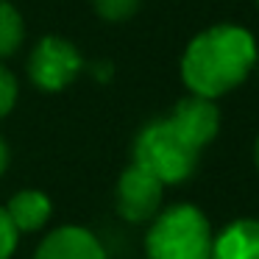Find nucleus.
<instances>
[{"label":"nucleus","instance_id":"obj_3","mask_svg":"<svg viewBox=\"0 0 259 259\" xmlns=\"http://www.w3.org/2000/svg\"><path fill=\"white\" fill-rule=\"evenodd\" d=\"M198 148L179 134L170 117L151 120L134 137V162L145 164L162 184L187 181L198 167Z\"/></svg>","mask_w":259,"mask_h":259},{"label":"nucleus","instance_id":"obj_9","mask_svg":"<svg viewBox=\"0 0 259 259\" xmlns=\"http://www.w3.org/2000/svg\"><path fill=\"white\" fill-rule=\"evenodd\" d=\"M6 214L12 218L14 229L20 234L23 231H39L48 223V218L53 214V203L39 190H20L6 203Z\"/></svg>","mask_w":259,"mask_h":259},{"label":"nucleus","instance_id":"obj_2","mask_svg":"<svg viewBox=\"0 0 259 259\" xmlns=\"http://www.w3.org/2000/svg\"><path fill=\"white\" fill-rule=\"evenodd\" d=\"M148 259H209L212 229L206 214L192 203L164 209L156 214L145 237Z\"/></svg>","mask_w":259,"mask_h":259},{"label":"nucleus","instance_id":"obj_12","mask_svg":"<svg viewBox=\"0 0 259 259\" xmlns=\"http://www.w3.org/2000/svg\"><path fill=\"white\" fill-rule=\"evenodd\" d=\"M20 231L14 229L12 218L6 214V206H0V259H12L17 251Z\"/></svg>","mask_w":259,"mask_h":259},{"label":"nucleus","instance_id":"obj_11","mask_svg":"<svg viewBox=\"0 0 259 259\" xmlns=\"http://www.w3.org/2000/svg\"><path fill=\"white\" fill-rule=\"evenodd\" d=\"M142 0H92V9L106 23H125L140 12Z\"/></svg>","mask_w":259,"mask_h":259},{"label":"nucleus","instance_id":"obj_7","mask_svg":"<svg viewBox=\"0 0 259 259\" xmlns=\"http://www.w3.org/2000/svg\"><path fill=\"white\" fill-rule=\"evenodd\" d=\"M34 259H106L95 234L81 226H62L39 242Z\"/></svg>","mask_w":259,"mask_h":259},{"label":"nucleus","instance_id":"obj_10","mask_svg":"<svg viewBox=\"0 0 259 259\" xmlns=\"http://www.w3.org/2000/svg\"><path fill=\"white\" fill-rule=\"evenodd\" d=\"M25 39V23H23V14L6 3V0H0V59H9L20 51Z\"/></svg>","mask_w":259,"mask_h":259},{"label":"nucleus","instance_id":"obj_8","mask_svg":"<svg viewBox=\"0 0 259 259\" xmlns=\"http://www.w3.org/2000/svg\"><path fill=\"white\" fill-rule=\"evenodd\" d=\"M209 259H259V220L242 218L229 223L212 240Z\"/></svg>","mask_w":259,"mask_h":259},{"label":"nucleus","instance_id":"obj_13","mask_svg":"<svg viewBox=\"0 0 259 259\" xmlns=\"http://www.w3.org/2000/svg\"><path fill=\"white\" fill-rule=\"evenodd\" d=\"M17 103V78L0 64V120L6 117Z\"/></svg>","mask_w":259,"mask_h":259},{"label":"nucleus","instance_id":"obj_4","mask_svg":"<svg viewBox=\"0 0 259 259\" xmlns=\"http://www.w3.org/2000/svg\"><path fill=\"white\" fill-rule=\"evenodd\" d=\"M84 70L78 48L62 36H42L28 56V78L42 92H62Z\"/></svg>","mask_w":259,"mask_h":259},{"label":"nucleus","instance_id":"obj_15","mask_svg":"<svg viewBox=\"0 0 259 259\" xmlns=\"http://www.w3.org/2000/svg\"><path fill=\"white\" fill-rule=\"evenodd\" d=\"M253 153H256V167H259V137H256V148H253Z\"/></svg>","mask_w":259,"mask_h":259},{"label":"nucleus","instance_id":"obj_5","mask_svg":"<svg viewBox=\"0 0 259 259\" xmlns=\"http://www.w3.org/2000/svg\"><path fill=\"white\" fill-rule=\"evenodd\" d=\"M162 192L164 184L159 176H153L145 164L131 162L117 179L114 206H117L120 218L128 220V223H145V220H153L159 214Z\"/></svg>","mask_w":259,"mask_h":259},{"label":"nucleus","instance_id":"obj_16","mask_svg":"<svg viewBox=\"0 0 259 259\" xmlns=\"http://www.w3.org/2000/svg\"><path fill=\"white\" fill-rule=\"evenodd\" d=\"M256 64H259V53H256Z\"/></svg>","mask_w":259,"mask_h":259},{"label":"nucleus","instance_id":"obj_6","mask_svg":"<svg viewBox=\"0 0 259 259\" xmlns=\"http://www.w3.org/2000/svg\"><path fill=\"white\" fill-rule=\"evenodd\" d=\"M170 123L179 128V134L190 145L203 151L220 131V112L214 106V101L201 98V95H190V98H181L173 106Z\"/></svg>","mask_w":259,"mask_h":259},{"label":"nucleus","instance_id":"obj_17","mask_svg":"<svg viewBox=\"0 0 259 259\" xmlns=\"http://www.w3.org/2000/svg\"><path fill=\"white\" fill-rule=\"evenodd\" d=\"M256 6H259V0H256Z\"/></svg>","mask_w":259,"mask_h":259},{"label":"nucleus","instance_id":"obj_14","mask_svg":"<svg viewBox=\"0 0 259 259\" xmlns=\"http://www.w3.org/2000/svg\"><path fill=\"white\" fill-rule=\"evenodd\" d=\"M9 159H12V153H9V145H6V140L0 137V176L6 173V167H9Z\"/></svg>","mask_w":259,"mask_h":259},{"label":"nucleus","instance_id":"obj_1","mask_svg":"<svg viewBox=\"0 0 259 259\" xmlns=\"http://www.w3.org/2000/svg\"><path fill=\"white\" fill-rule=\"evenodd\" d=\"M256 39L240 25H212L187 45L181 56V78L192 95L214 98L231 92L256 64Z\"/></svg>","mask_w":259,"mask_h":259}]
</instances>
